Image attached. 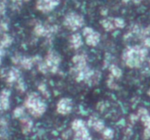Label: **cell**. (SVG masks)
Returning <instances> with one entry per match:
<instances>
[{"label": "cell", "mask_w": 150, "mask_h": 140, "mask_svg": "<svg viewBox=\"0 0 150 140\" xmlns=\"http://www.w3.org/2000/svg\"><path fill=\"white\" fill-rule=\"evenodd\" d=\"M147 52L146 48L139 45L127 46L123 50L122 59L129 68H139L144 62Z\"/></svg>", "instance_id": "1"}, {"label": "cell", "mask_w": 150, "mask_h": 140, "mask_svg": "<svg viewBox=\"0 0 150 140\" xmlns=\"http://www.w3.org/2000/svg\"><path fill=\"white\" fill-rule=\"evenodd\" d=\"M23 106L35 118L41 117L46 112L47 109L46 104L42 100L39 93L35 92H32L27 95Z\"/></svg>", "instance_id": "2"}, {"label": "cell", "mask_w": 150, "mask_h": 140, "mask_svg": "<svg viewBox=\"0 0 150 140\" xmlns=\"http://www.w3.org/2000/svg\"><path fill=\"white\" fill-rule=\"evenodd\" d=\"M88 56L86 53H79L72 58L73 66L70 68V73L76 82L79 81L83 72L89 67L87 64Z\"/></svg>", "instance_id": "3"}, {"label": "cell", "mask_w": 150, "mask_h": 140, "mask_svg": "<svg viewBox=\"0 0 150 140\" xmlns=\"http://www.w3.org/2000/svg\"><path fill=\"white\" fill-rule=\"evenodd\" d=\"M84 23L85 20L83 16L76 12H70L64 16L63 19L64 26L66 29L71 32H76L81 29Z\"/></svg>", "instance_id": "4"}, {"label": "cell", "mask_w": 150, "mask_h": 140, "mask_svg": "<svg viewBox=\"0 0 150 140\" xmlns=\"http://www.w3.org/2000/svg\"><path fill=\"white\" fill-rule=\"evenodd\" d=\"M41 58H42L39 55L26 56V55H22L19 53H16L11 57V61L15 66L21 67L23 69L30 70Z\"/></svg>", "instance_id": "5"}, {"label": "cell", "mask_w": 150, "mask_h": 140, "mask_svg": "<svg viewBox=\"0 0 150 140\" xmlns=\"http://www.w3.org/2000/svg\"><path fill=\"white\" fill-rule=\"evenodd\" d=\"M86 123L81 119H76L72 122L71 128L74 131V140H92V136L86 127Z\"/></svg>", "instance_id": "6"}, {"label": "cell", "mask_w": 150, "mask_h": 140, "mask_svg": "<svg viewBox=\"0 0 150 140\" xmlns=\"http://www.w3.org/2000/svg\"><path fill=\"white\" fill-rule=\"evenodd\" d=\"M44 61L46 64L48 71L52 74H56L59 69V66L62 62V57L57 50L50 49L47 52Z\"/></svg>", "instance_id": "7"}, {"label": "cell", "mask_w": 150, "mask_h": 140, "mask_svg": "<svg viewBox=\"0 0 150 140\" xmlns=\"http://www.w3.org/2000/svg\"><path fill=\"white\" fill-rule=\"evenodd\" d=\"M0 77L4 80L8 86L15 85L22 77L21 71L18 67L16 66H11L1 69L0 71Z\"/></svg>", "instance_id": "8"}, {"label": "cell", "mask_w": 150, "mask_h": 140, "mask_svg": "<svg viewBox=\"0 0 150 140\" xmlns=\"http://www.w3.org/2000/svg\"><path fill=\"white\" fill-rule=\"evenodd\" d=\"M59 30V26L56 24H42L40 22L35 23L34 33L38 36H42L50 39Z\"/></svg>", "instance_id": "9"}, {"label": "cell", "mask_w": 150, "mask_h": 140, "mask_svg": "<svg viewBox=\"0 0 150 140\" xmlns=\"http://www.w3.org/2000/svg\"><path fill=\"white\" fill-rule=\"evenodd\" d=\"M83 36H84L86 45L90 47H96L100 41V34L92 27H85L83 29Z\"/></svg>", "instance_id": "10"}, {"label": "cell", "mask_w": 150, "mask_h": 140, "mask_svg": "<svg viewBox=\"0 0 150 140\" xmlns=\"http://www.w3.org/2000/svg\"><path fill=\"white\" fill-rule=\"evenodd\" d=\"M59 4L60 0H36L35 7L41 13H49Z\"/></svg>", "instance_id": "11"}, {"label": "cell", "mask_w": 150, "mask_h": 140, "mask_svg": "<svg viewBox=\"0 0 150 140\" xmlns=\"http://www.w3.org/2000/svg\"><path fill=\"white\" fill-rule=\"evenodd\" d=\"M73 103L71 99L67 97L62 98L57 104V112L62 115H69L73 110Z\"/></svg>", "instance_id": "12"}, {"label": "cell", "mask_w": 150, "mask_h": 140, "mask_svg": "<svg viewBox=\"0 0 150 140\" xmlns=\"http://www.w3.org/2000/svg\"><path fill=\"white\" fill-rule=\"evenodd\" d=\"M11 91L8 88H4L0 91V112L10 109Z\"/></svg>", "instance_id": "13"}, {"label": "cell", "mask_w": 150, "mask_h": 140, "mask_svg": "<svg viewBox=\"0 0 150 140\" xmlns=\"http://www.w3.org/2000/svg\"><path fill=\"white\" fill-rule=\"evenodd\" d=\"M86 123L89 127L93 128V129L98 132H102L105 128L103 121L95 116H91Z\"/></svg>", "instance_id": "14"}, {"label": "cell", "mask_w": 150, "mask_h": 140, "mask_svg": "<svg viewBox=\"0 0 150 140\" xmlns=\"http://www.w3.org/2000/svg\"><path fill=\"white\" fill-rule=\"evenodd\" d=\"M83 39L79 33H75L69 37V46L71 49L77 50L83 45Z\"/></svg>", "instance_id": "15"}, {"label": "cell", "mask_w": 150, "mask_h": 140, "mask_svg": "<svg viewBox=\"0 0 150 140\" xmlns=\"http://www.w3.org/2000/svg\"><path fill=\"white\" fill-rule=\"evenodd\" d=\"M21 127V131L23 134L27 135L32 131L33 127V121L29 117L24 116L20 119Z\"/></svg>", "instance_id": "16"}, {"label": "cell", "mask_w": 150, "mask_h": 140, "mask_svg": "<svg viewBox=\"0 0 150 140\" xmlns=\"http://www.w3.org/2000/svg\"><path fill=\"white\" fill-rule=\"evenodd\" d=\"M101 26L106 32H112L117 29L115 18H105L100 21Z\"/></svg>", "instance_id": "17"}, {"label": "cell", "mask_w": 150, "mask_h": 140, "mask_svg": "<svg viewBox=\"0 0 150 140\" xmlns=\"http://www.w3.org/2000/svg\"><path fill=\"white\" fill-rule=\"evenodd\" d=\"M13 42V37L7 33H4L0 37V45L4 48H8Z\"/></svg>", "instance_id": "18"}, {"label": "cell", "mask_w": 150, "mask_h": 140, "mask_svg": "<svg viewBox=\"0 0 150 140\" xmlns=\"http://www.w3.org/2000/svg\"><path fill=\"white\" fill-rule=\"evenodd\" d=\"M108 69H109L110 74L114 77L115 79L121 78L122 76V71L121 69L115 64H111L108 66Z\"/></svg>", "instance_id": "19"}, {"label": "cell", "mask_w": 150, "mask_h": 140, "mask_svg": "<svg viewBox=\"0 0 150 140\" xmlns=\"http://www.w3.org/2000/svg\"><path fill=\"white\" fill-rule=\"evenodd\" d=\"M13 115L15 118L21 119V118L25 116V106H18L14 109L13 112Z\"/></svg>", "instance_id": "20"}, {"label": "cell", "mask_w": 150, "mask_h": 140, "mask_svg": "<svg viewBox=\"0 0 150 140\" xmlns=\"http://www.w3.org/2000/svg\"><path fill=\"white\" fill-rule=\"evenodd\" d=\"M103 138L105 140H111L114 138V132L111 128H105L103 131H102Z\"/></svg>", "instance_id": "21"}, {"label": "cell", "mask_w": 150, "mask_h": 140, "mask_svg": "<svg viewBox=\"0 0 150 140\" xmlns=\"http://www.w3.org/2000/svg\"><path fill=\"white\" fill-rule=\"evenodd\" d=\"M15 86H16V88L17 89L18 91L20 92V93H24L26 90V84H25L23 77H21V78L16 83Z\"/></svg>", "instance_id": "22"}, {"label": "cell", "mask_w": 150, "mask_h": 140, "mask_svg": "<svg viewBox=\"0 0 150 140\" xmlns=\"http://www.w3.org/2000/svg\"><path fill=\"white\" fill-rule=\"evenodd\" d=\"M114 79L115 78L113 76L109 74L108 80H107V85L109 88L113 89V90H117V89H119V85L114 82Z\"/></svg>", "instance_id": "23"}, {"label": "cell", "mask_w": 150, "mask_h": 140, "mask_svg": "<svg viewBox=\"0 0 150 140\" xmlns=\"http://www.w3.org/2000/svg\"><path fill=\"white\" fill-rule=\"evenodd\" d=\"M38 90H40V92L42 93V96H43L45 99H48V98L50 97L49 91L48 90L46 85H45L44 83H40V84L38 85Z\"/></svg>", "instance_id": "24"}, {"label": "cell", "mask_w": 150, "mask_h": 140, "mask_svg": "<svg viewBox=\"0 0 150 140\" xmlns=\"http://www.w3.org/2000/svg\"><path fill=\"white\" fill-rule=\"evenodd\" d=\"M0 29L1 33H7L9 30V21L7 19H1L0 20Z\"/></svg>", "instance_id": "25"}, {"label": "cell", "mask_w": 150, "mask_h": 140, "mask_svg": "<svg viewBox=\"0 0 150 140\" xmlns=\"http://www.w3.org/2000/svg\"><path fill=\"white\" fill-rule=\"evenodd\" d=\"M12 2L11 7L13 10H19L23 1H28L29 0H10Z\"/></svg>", "instance_id": "26"}, {"label": "cell", "mask_w": 150, "mask_h": 140, "mask_svg": "<svg viewBox=\"0 0 150 140\" xmlns=\"http://www.w3.org/2000/svg\"><path fill=\"white\" fill-rule=\"evenodd\" d=\"M8 127L6 126H0V139H5L8 137Z\"/></svg>", "instance_id": "27"}, {"label": "cell", "mask_w": 150, "mask_h": 140, "mask_svg": "<svg viewBox=\"0 0 150 140\" xmlns=\"http://www.w3.org/2000/svg\"><path fill=\"white\" fill-rule=\"evenodd\" d=\"M7 8V0H0V15L4 16L6 14Z\"/></svg>", "instance_id": "28"}, {"label": "cell", "mask_w": 150, "mask_h": 140, "mask_svg": "<svg viewBox=\"0 0 150 140\" xmlns=\"http://www.w3.org/2000/svg\"><path fill=\"white\" fill-rule=\"evenodd\" d=\"M5 50V48H4L1 45H0V66H1V63H2L3 58H4V56L6 54Z\"/></svg>", "instance_id": "29"}, {"label": "cell", "mask_w": 150, "mask_h": 140, "mask_svg": "<svg viewBox=\"0 0 150 140\" xmlns=\"http://www.w3.org/2000/svg\"><path fill=\"white\" fill-rule=\"evenodd\" d=\"M144 45L145 47L150 48V36L149 37H146L144 39Z\"/></svg>", "instance_id": "30"}, {"label": "cell", "mask_w": 150, "mask_h": 140, "mask_svg": "<svg viewBox=\"0 0 150 140\" xmlns=\"http://www.w3.org/2000/svg\"><path fill=\"white\" fill-rule=\"evenodd\" d=\"M132 1H133V3H135V4H139V3H141L142 1V0H132Z\"/></svg>", "instance_id": "31"}, {"label": "cell", "mask_w": 150, "mask_h": 140, "mask_svg": "<svg viewBox=\"0 0 150 140\" xmlns=\"http://www.w3.org/2000/svg\"><path fill=\"white\" fill-rule=\"evenodd\" d=\"M129 1H130V0H122V2H124V3H127Z\"/></svg>", "instance_id": "32"}, {"label": "cell", "mask_w": 150, "mask_h": 140, "mask_svg": "<svg viewBox=\"0 0 150 140\" xmlns=\"http://www.w3.org/2000/svg\"><path fill=\"white\" fill-rule=\"evenodd\" d=\"M148 94H149V96H150V90H149V92H148Z\"/></svg>", "instance_id": "33"}, {"label": "cell", "mask_w": 150, "mask_h": 140, "mask_svg": "<svg viewBox=\"0 0 150 140\" xmlns=\"http://www.w3.org/2000/svg\"><path fill=\"white\" fill-rule=\"evenodd\" d=\"M0 34H2V33H1V29H0Z\"/></svg>", "instance_id": "34"}]
</instances>
